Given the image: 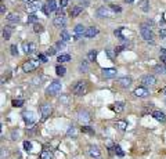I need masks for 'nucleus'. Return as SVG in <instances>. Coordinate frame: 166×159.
<instances>
[{"label": "nucleus", "instance_id": "obj_1", "mask_svg": "<svg viewBox=\"0 0 166 159\" xmlns=\"http://www.w3.org/2000/svg\"><path fill=\"white\" fill-rule=\"evenodd\" d=\"M140 35H141V37H143L145 42L154 45V32H152L151 26H148L147 24H143V25L140 26Z\"/></svg>", "mask_w": 166, "mask_h": 159}, {"label": "nucleus", "instance_id": "obj_2", "mask_svg": "<svg viewBox=\"0 0 166 159\" xmlns=\"http://www.w3.org/2000/svg\"><path fill=\"white\" fill-rule=\"evenodd\" d=\"M87 89H89V84L86 80H77L72 86V91H73L75 95H85L87 93Z\"/></svg>", "mask_w": 166, "mask_h": 159}, {"label": "nucleus", "instance_id": "obj_3", "mask_svg": "<svg viewBox=\"0 0 166 159\" xmlns=\"http://www.w3.org/2000/svg\"><path fill=\"white\" fill-rule=\"evenodd\" d=\"M61 91V83L60 82H51L50 86L46 89V94L47 95H55Z\"/></svg>", "mask_w": 166, "mask_h": 159}, {"label": "nucleus", "instance_id": "obj_4", "mask_svg": "<svg viewBox=\"0 0 166 159\" xmlns=\"http://www.w3.org/2000/svg\"><path fill=\"white\" fill-rule=\"evenodd\" d=\"M43 9V6H42L40 0H33V2H30V3L26 4V7H25V10H26L28 13H30V14H35L38 10Z\"/></svg>", "mask_w": 166, "mask_h": 159}, {"label": "nucleus", "instance_id": "obj_5", "mask_svg": "<svg viewBox=\"0 0 166 159\" xmlns=\"http://www.w3.org/2000/svg\"><path fill=\"white\" fill-rule=\"evenodd\" d=\"M38 67H39V61H36V60H29V61L24 62L22 71H24V72H32V71H35Z\"/></svg>", "mask_w": 166, "mask_h": 159}, {"label": "nucleus", "instance_id": "obj_6", "mask_svg": "<svg viewBox=\"0 0 166 159\" xmlns=\"http://www.w3.org/2000/svg\"><path fill=\"white\" fill-rule=\"evenodd\" d=\"M57 10V6H55V0H47L46 4L43 6V13L46 15H50L51 13H54Z\"/></svg>", "mask_w": 166, "mask_h": 159}, {"label": "nucleus", "instance_id": "obj_7", "mask_svg": "<svg viewBox=\"0 0 166 159\" xmlns=\"http://www.w3.org/2000/svg\"><path fill=\"white\" fill-rule=\"evenodd\" d=\"M77 119H79L80 123H89L91 120V116H90V112L86 111V109H83V111H79L77 112Z\"/></svg>", "mask_w": 166, "mask_h": 159}, {"label": "nucleus", "instance_id": "obj_8", "mask_svg": "<svg viewBox=\"0 0 166 159\" xmlns=\"http://www.w3.org/2000/svg\"><path fill=\"white\" fill-rule=\"evenodd\" d=\"M112 10L108 9V7H100V9H97L96 11V15L98 18H107V17H111L112 15Z\"/></svg>", "mask_w": 166, "mask_h": 159}, {"label": "nucleus", "instance_id": "obj_9", "mask_svg": "<svg viewBox=\"0 0 166 159\" xmlns=\"http://www.w3.org/2000/svg\"><path fill=\"white\" fill-rule=\"evenodd\" d=\"M51 111H53V108H51V105H50V104H42V107H40L42 120H46L47 118L51 115Z\"/></svg>", "mask_w": 166, "mask_h": 159}, {"label": "nucleus", "instance_id": "obj_10", "mask_svg": "<svg viewBox=\"0 0 166 159\" xmlns=\"http://www.w3.org/2000/svg\"><path fill=\"white\" fill-rule=\"evenodd\" d=\"M53 25H54L55 28H64V26L66 25L65 15H57V17H54V20H53Z\"/></svg>", "mask_w": 166, "mask_h": 159}, {"label": "nucleus", "instance_id": "obj_11", "mask_svg": "<svg viewBox=\"0 0 166 159\" xmlns=\"http://www.w3.org/2000/svg\"><path fill=\"white\" fill-rule=\"evenodd\" d=\"M141 83L143 86H154L156 83V78L154 75H145L141 78Z\"/></svg>", "mask_w": 166, "mask_h": 159}, {"label": "nucleus", "instance_id": "obj_12", "mask_svg": "<svg viewBox=\"0 0 166 159\" xmlns=\"http://www.w3.org/2000/svg\"><path fill=\"white\" fill-rule=\"evenodd\" d=\"M116 83L121 87H123V89H127V87L132 84V78H130V76H122V78L116 79Z\"/></svg>", "mask_w": 166, "mask_h": 159}, {"label": "nucleus", "instance_id": "obj_13", "mask_svg": "<svg viewBox=\"0 0 166 159\" xmlns=\"http://www.w3.org/2000/svg\"><path fill=\"white\" fill-rule=\"evenodd\" d=\"M73 32H75V35H73V39L75 40H77L79 37H82V36H85V32H86V28L82 25V24H77L76 26H75V29H73Z\"/></svg>", "mask_w": 166, "mask_h": 159}, {"label": "nucleus", "instance_id": "obj_14", "mask_svg": "<svg viewBox=\"0 0 166 159\" xmlns=\"http://www.w3.org/2000/svg\"><path fill=\"white\" fill-rule=\"evenodd\" d=\"M101 75H102V78H105V79L116 78V69H113V68H104V69L101 71Z\"/></svg>", "mask_w": 166, "mask_h": 159}, {"label": "nucleus", "instance_id": "obj_15", "mask_svg": "<svg viewBox=\"0 0 166 159\" xmlns=\"http://www.w3.org/2000/svg\"><path fill=\"white\" fill-rule=\"evenodd\" d=\"M22 119H24V122L26 123V125H32V123L35 122V114H33L32 111H26L22 114Z\"/></svg>", "mask_w": 166, "mask_h": 159}, {"label": "nucleus", "instance_id": "obj_16", "mask_svg": "<svg viewBox=\"0 0 166 159\" xmlns=\"http://www.w3.org/2000/svg\"><path fill=\"white\" fill-rule=\"evenodd\" d=\"M22 50H24L25 54H32L33 51L36 50V45H35V43L24 42V43H22Z\"/></svg>", "mask_w": 166, "mask_h": 159}, {"label": "nucleus", "instance_id": "obj_17", "mask_svg": "<svg viewBox=\"0 0 166 159\" xmlns=\"http://www.w3.org/2000/svg\"><path fill=\"white\" fill-rule=\"evenodd\" d=\"M87 153H89V156L90 158H96V159H98L100 158V155H101V152H100V149L96 147V145H90L89 147V149H87Z\"/></svg>", "mask_w": 166, "mask_h": 159}, {"label": "nucleus", "instance_id": "obj_18", "mask_svg": "<svg viewBox=\"0 0 166 159\" xmlns=\"http://www.w3.org/2000/svg\"><path fill=\"white\" fill-rule=\"evenodd\" d=\"M96 35H98V28H97V26H90V28H86L85 37L90 39V37H94Z\"/></svg>", "mask_w": 166, "mask_h": 159}, {"label": "nucleus", "instance_id": "obj_19", "mask_svg": "<svg viewBox=\"0 0 166 159\" xmlns=\"http://www.w3.org/2000/svg\"><path fill=\"white\" fill-rule=\"evenodd\" d=\"M148 94H149V91L145 89V87H143V86H141V87H137V89L134 90V95H136V97L145 98Z\"/></svg>", "mask_w": 166, "mask_h": 159}, {"label": "nucleus", "instance_id": "obj_20", "mask_svg": "<svg viewBox=\"0 0 166 159\" xmlns=\"http://www.w3.org/2000/svg\"><path fill=\"white\" fill-rule=\"evenodd\" d=\"M152 116H154V119L155 120H158V122H160V123H165L166 122V116H165V114H163L162 111H154L152 112Z\"/></svg>", "mask_w": 166, "mask_h": 159}, {"label": "nucleus", "instance_id": "obj_21", "mask_svg": "<svg viewBox=\"0 0 166 159\" xmlns=\"http://www.w3.org/2000/svg\"><path fill=\"white\" fill-rule=\"evenodd\" d=\"M17 22H19V15L14 14V13L8 14V17H7V24L8 25H15Z\"/></svg>", "mask_w": 166, "mask_h": 159}, {"label": "nucleus", "instance_id": "obj_22", "mask_svg": "<svg viewBox=\"0 0 166 159\" xmlns=\"http://www.w3.org/2000/svg\"><path fill=\"white\" fill-rule=\"evenodd\" d=\"M11 33H13V28H11V25H6L4 28H3V39L8 40L11 37Z\"/></svg>", "mask_w": 166, "mask_h": 159}, {"label": "nucleus", "instance_id": "obj_23", "mask_svg": "<svg viewBox=\"0 0 166 159\" xmlns=\"http://www.w3.org/2000/svg\"><path fill=\"white\" fill-rule=\"evenodd\" d=\"M138 6H140V10L143 13L149 11V2L148 0H140V2H138Z\"/></svg>", "mask_w": 166, "mask_h": 159}, {"label": "nucleus", "instance_id": "obj_24", "mask_svg": "<svg viewBox=\"0 0 166 159\" xmlns=\"http://www.w3.org/2000/svg\"><path fill=\"white\" fill-rule=\"evenodd\" d=\"M82 11H83V7L82 6H75V7H72V10H71L69 14H71L72 18H75V17H77V15H79Z\"/></svg>", "mask_w": 166, "mask_h": 159}, {"label": "nucleus", "instance_id": "obj_25", "mask_svg": "<svg viewBox=\"0 0 166 159\" xmlns=\"http://www.w3.org/2000/svg\"><path fill=\"white\" fill-rule=\"evenodd\" d=\"M112 109L116 112V114H121V112L124 109V103H122V101L115 103V104H113V107H112Z\"/></svg>", "mask_w": 166, "mask_h": 159}, {"label": "nucleus", "instance_id": "obj_26", "mask_svg": "<svg viewBox=\"0 0 166 159\" xmlns=\"http://www.w3.org/2000/svg\"><path fill=\"white\" fill-rule=\"evenodd\" d=\"M97 54H98V50H90L87 53V61H96V58H97Z\"/></svg>", "mask_w": 166, "mask_h": 159}, {"label": "nucleus", "instance_id": "obj_27", "mask_svg": "<svg viewBox=\"0 0 166 159\" xmlns=\"http://www.w3.org/2000/svg\"><path fill=\"white\" fill-rule=\"evenodd\" d=\"M57 61L60 62V64H62V62H68V61H71V56H69V54H61V56H58Z\"/></svg>", "mask_w": 166, "mask_h": 159}, {"label": "nucleus", "instance_id": "obj_28", "mask_svg": "<svg viewBox=\"0 0 166 159\" xmlns=\"http://www.w3.org/2000/svg\"><path fill=\"white\" fill-rule=\"evenodd\" d=\"M87 71H89V61H82L79 64V72L85 73V72H87Z\"/></svg>", "mask_w": 166, "mask_h": 159}, {"label": "nucleus", "instance_id": "obj_29", "mask_svg": "<svg viewBox=\"0 0 166 159\" xmlns=\"http://www.w3.org/2000/svg\"><path fill=\"white\" fill-rule=\"evenodd\" d=\"M40 159H53V153L49 149H43L40 152Z\"/></svg>", "mask_w": 166, "mask_h": 159}, {"label": "nucleus", "instance_id": "obj_30", "mask_svg": "<svg viewBox=\"0 0 166 159\" xmlns=\"http://www.w3.org/2000/svg\"><path fill=\"white\" fill-rule=\"evenodd\" d=\"M80 130H82V133H85V134H90V136H93V134H94V129H93V127H90V126L83 125Z\"/></svg>", "mask_w": 166, "mask_h": 159}, {"label": "nucleus", "instance_id": "obj_31", "mask_svg": "<svg viewBox=\"0 0 166 159\" xmlns=\"http://www.w3.org/2000/svg\"><path fill=\"white\" fill-rule=\"evenodd\" d=\"M61 40H64L65 43L71 40V35L68 33V31H66V29H64V31L61 32Z\"/></svg>", "mask_w": 166, "mask_h": 159}, {"label": "nucleus", "instance_id": "obj_32", "mask_svg": "<svg viewBox=\"0 0 166 159\" xmlns=\"http://www.w3.org/2000/svg\"><path fill=\"white\" fill-rule=\"evenodd\" d=\"M55 73H57L58 76H64L66 73V69L65 67H62V65H58L57 68H55Z\"/></svg>", "mask_w": 166, "mask_h": 159}, {"label": "nucleus", "instance_id": "obj_33", "mask_svg": "<svg viewBox=\"0 0 166 159\" xmlns=\"http://www.w3.org/2000/svg\"><path fill=\"white\" fill-rule=\"evenodd\" d=\"M116 127H118L119 130H126L127 122L126 120H118V122H116Z\"/></svg>", "mask_w": 166, "mask_h": 159}, {"label": "nucleus", "instance_id": "obj_34", "mask_svg": "<svg viewBox=\"0 0 166 159\" xmlns=\"http://www.w3.org/2000/svg\"><path fill=\"white\" fill-rule=\"evenodd\" d=\"M159 56H160V62H162V65L166 67V48H160Z\"/></svg>", "mask_w": 166, "mask_h": 159}, {"label": "nucleus", "instance_id": "obj_35", "mask_svg": "<svg viewBox=\"0 0 166 159\" xmlns=\"http://www.w3.org/2000/svg\"><path fill=\"white\" fill-rule=\"evenodd\" d=\"M105 54L108 56V58L109 60H115V57H116L115 50H112V48H105Z\"/></svg>", "mask_w": 166, "mask_h": 159}, {"label": "nucleus", "instance_id": "obj_36", "mask_svg": "<svg viewBox=\"0 0 166 159\" xmlns=\"http://www.w3.org/2000/svg\"><path fill=\"white\" fill-rule=\"evenodd\" d=\"M122 31H123V28H118V29H115V31H113V35H115V36L118 37L119 40H122V42H123L124 37H123V35H122Z\"/></svg>", "mask_w": 166, "mask_h": 159}, {"label": "nucleus", "instance_id": "obj_37", "mask_svg": "<svg viewBox=\"0 0 166 159\" xmlns=\"http://www.w3.org/2000/svg\"><path fill=\"white\" fill-rule=\"evenodd\" d=\"M38 20H39V18L36 17L35 14H30L29 17H28L26 22H28V24H33V25H35V24H38Z\"/></svg>", "mask_w": 166, "mask_h": 159}, {"label": "nucleus", "instance_id": "obj_38", "mask_svg": "<svg viewBox=\"0 0 166 159\" xmlns=\"http://www.w3.org/2000/svg\"><path fill=\"white\" fill-rule=\"evenodd\" d=\"M43 31H44L43 25H40V24H35V25H33V32H35V33H42Z\"/></svg>", "mask_w": 166, "mask_h": 159}, {"label": "nucleus", "instance_id": "obj_39", "mask_svg": "<svg viewBox=\"0 0 166 159\" xmlns=\"http://www.w3.org/2000/svg\"><path fill=\"white\" fill-rule=\"evenodd\" d=\"M113 151H115V153L119 156V158H123V156H124V152H123V151H122V148L119 147V145H115V148H113Z\"/></svg>", "mask_w": 166, "mask_h": 159}, {"label": "nucleus", "instance_id": "obj_40", "mask_svg": "<svg viewBox=\"0 0 166 159\" xmlns=\"http://www.w3.org/2000/svg\"><path fill=\"white\" fill-rule=\"evenodd\" d=\"M65 46H66V43L64 42V40H58V42L55 43L54 47L57 48V50H62V48H65Z\"/></svg>", "mask_w": 166, "mask_h": 159}, {"label": "nucleus", "instance_id": "obj_41", "mask_svg": "<svg viewBox=\"0 0 166 159\" xmlns=\"http://www.w3.org/2000/svg\"><path fill=\"white\" fill-rule=\"evenodd\" d=\"M24 149L26 152H30L32 151V142L30 141H24Z\"/></svg>", "mask_w": 166, "mask_h": 159}, {"label": "nucleus", "instance_id": "obj_42", "mask_svg": "<svg viewBox=\"0 0 166 159\" xmlns=\"http://www.w3.org/2000/svg\"><path fill=\"white\" fill-rule=\"evenodd\" d=\"M24 103H25L24 100H14V101H13V107H15V108H19V107L24 105Z\"/></svg>", "mask_w": 166, "mask_h": 159}, {"label": "nucleus", "instance_id": "obj_43", "mask_svg": "<svg viewBox=\"0 0 166 159\" xmlns=\"http://www.w3.org/2000/svg\"><path fill=\"white\" fill-rule=\"evenodd\" d=\"M66 134H68V136L69 137H75V136H76V130H75V127H73V126H69V129H68V131H66Z\"/></svg>", "mask_w": 166, "mask_h": 159}, {"label": "nucleus", "instance_id": "obj_44", "mask_svg": "<svg viewBox=\"0 0 166 159\" xmlns=\"http://www.w3.org/2000/svg\"><path fill=\"white\" fill-rule=\"evenodd\" d=\"M10 53H11V56H18V48H17V45H13L10 47Z\"/></svg>", "mask_w": 166, "mask_h": 159}, {"label": "nucleus", "instance_id": "obj_45", "mask_svg": "<svg viewBox=\"0 0 166 159\" xmlns=\"http://www.w3.org/2000/svg\"><path fill=\"white\" fill-rule=\"evenodd\" d=\"M55 53H57V48L55 47H49L46 50V56H54Z\"/></svg>", "mask_w": 166, "mask_h": 159}, {"label": "nucleus", "instance_id": "obj_46", "mask_svg": "<svg viewBox=\"0 0 166 159\" xmlns=\"http://www.w3.org/2000/svg\"><path fill=\"white\" fill-rule=\"evenodd\" d=\"M155 69H156V72H158V73H166V68H165V65H156V67H155Z\"/></svg>", "mask_w": 166, "mask_h": 159}, {"label": "nucleus", "instance_id": "obj_47", "mask_svg": "<svg viewBox=\"0 0 166 159\" xmlns=\"http://www.w3.org/2000/svg\"><path fill=\"white\" fill-rule=\"evenodd\" d=\"M126 48V45H121V46H116L115 47V53L116 54H119V53H122V51Z\"/></svg>", "mask_w": 166, "mask_h": 159}, {"label": "nucleus", "instance_id": "obj_48", "mask_svg": "<svg viewBox=\"0 0 166 159\" xmlns=\"http://www.w3.org/2000/svg\"><path fill=\"white\" fill-rule=\"evenodd\" d=\"M159 36H160V39H166V28L165 26H162V28L159 29Z\"/></svg>", "mask_w": 166, "mask_h": 159}, {"label": "nucleus", "instance_id": "obj_49", "mask_svg": "<svg viewBox=\"0 0 166 159\" xmlns=\"http://www.w3.org/2000/svg\"><path fill=\"white\" fill-rule=\"evenodd\" d=\"M38 60L42 62H47V56L46 54H38Z\"/></svg>", "mask_w": 166, "mask_h": 159}, {"label": "nucleus", "instance_id": "obj_50", "mask_svg": "<svg viewBox=\"0 0 166 159\" xmlns=\"http://www.w3.org/2000/svg\"><path fill=\"white\" fill-rule=\"evenodd\" d=\"M111 10H112L113 13H121L122 11V9L119 6H116V4H112V6H111Z\"/></svg>", "mask_w": 166, "mask_h": 159}, {"label": "nucleus", "instance_id": "obj_51", "mask_svg": "<svg viewBox=\"0 0 166 159\" xmlns=\"http://www.w3.org/2000/svg\"><path fill=\"white\" fill-rule=\"evenodd\" d=\"M6 156H8V151H7V148H2V159H4Z\"/></svg>", "mask_w": 166, "mask_h": 159}, {"label": "nucleus", "instance_id": "obj_52", "mask_svg": "<svg viewBox=\"0 0 166 159\" xmlns=\"http://www.w3.org/2000/svg\"><path fill=\"white\" fill-rule=\"evenodd\" d=\"M11 140H18V131L17 130H13V133H11Z\"/></svg>", "mask_w": 166, "mask_h": 159}, {"label": "nucleus", "instance_id": "obj_53", "mask_svg": "<svg viewBox=\"0 0 166 159\" xmlns=\"http://www.w3.org/2000/svg\"><path fill=\"white\" fill-rule=\"evenodd\" d=\"M66 6H68V0H60V7L65 9Z\"/></svg>", "mask_w": 166, "mask_h": 159}, {"label": "nucleus", "instance_id": "obj_54", "mask_svg": "<svg viewBox=\"0 0 166 159\" xmlns=\"http://www.w3.org/2000/svg\"><path fill=\"white\" fill-rule=\"evenodd\" d=\"M60 101H61V103H64V104H68L69 103V98L68 97H60Z\"/></svg>", "mask_w": 166, "mask_h": 159}, {"label": "nucleus", "instance_id": "obj_55", "mask_svg": "<svg viewBox=\"0 0 166 159\" xmlns=\"http://www.w3.org/2000/svg\"><path fill=\"white\" fill-rule=\"evenodd\" d=\"M0 13H2V15H4V13H6V6L4 4H2V7H0Z\"/></svg>", "mask_w": 166, "mask_h": 159}, {"label": "nucleus", "instance_id": "obj_56", "mask_svg": "<svg viewBox=\"0 0 166 159\" xmlns=\"http://www.w3.org/2000/svg\"><path fill=\"white\" fill-rule=\"evenodd\" d=\"M160 93H162V94H165V95H166V87H163V89L160 90Z\"/></svg>", "mask_w": 166, "mask_h": 159}, {"label": "nucleus", "instance_id": "obj_57", "mask_svg": "<svg viewBox=\"0 0 166 159\" xmlns=\"http://www.w3.org/2000/svg\"><path fill=\"white\" fill-rule=\"evenodd\" d=\"M22 2H25V3L28 4V3H30V2H33V0H22Z\"/></svg>", "mask_w": 166, "mask_h": 159}, {"label": "nucleus", "instance_id": "obj_58", "mask_svg": "<svg viewBox=\"0 0 166 159\" xmlns=\"http://www.w3.org/2000/svg\"><path fill=\"white\" fill-rule=\"evenodd\" d=\"M124 2H126V3H133L134 0H124Z\"/></svg>", "mask_w": 166, "mask_h": 159}, {"label": "nucleus", "instance_id": "obj_59", "mask_svg": "<svg viewBox=\"0 0 166 159\" xmlns=\"http://www.w3.org/2000/svg\"><path fill=\"white\" fill-rule=\"evenodd\" d=\"M165 103H166V101H165Z\"/></svg>", "mask_w": 166, "mask_h": 159}]
</instances>
